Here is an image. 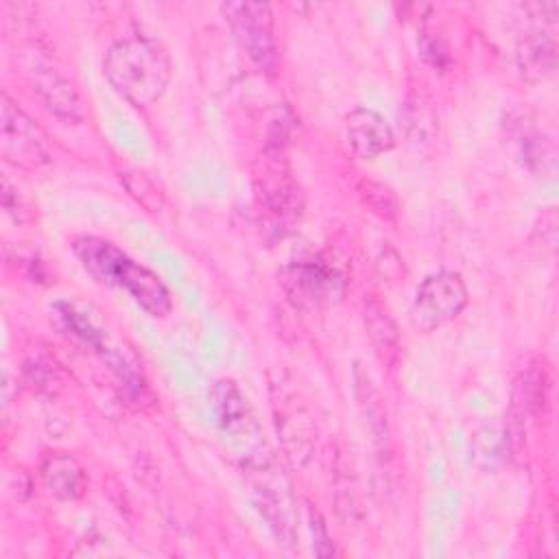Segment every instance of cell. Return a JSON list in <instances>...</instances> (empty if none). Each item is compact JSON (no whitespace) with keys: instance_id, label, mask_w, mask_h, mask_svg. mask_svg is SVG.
<instances>
[{"instance_id":"obj_8","label":"cell","mask_w":559,"mask_h":559,"mask_svg":"<svg viewBox=\"0 0 559 559\" xmlns=\"http://www.w3.org/2000/svg\"><path fill=\"white\" fill-rule=\"evenodd\" d=\"M255 192L264 210L280 218H295L301 210L299 186L290 173L284 148L280 144H266L253 168Z\"/></svg>"},{"instance_id":"obj_10","label":"cell","mask_w":559,"mask_h":559,"mask_svg":"<svg viewBox=\"0 0 559 559\" xmlns=\"http://www.w3.org/2000/svg\"><path fill=\"white\" fill-rule=\"evenodd\" d=\"M548 376L542 367H526L518 373L511 389V404L507 411V424H504V437L511 454H518L524 443L531 424L544 413L548 406Z\"/></svg>"},{"instance_id":"obj_3","label":"cell","mask_w":559,"mask_h":559,"mask_svg":"<svg viewBox=\"0 0 559 559\" xmlns=\"http://www.w3.org/2000/svg\"><path fill=\"white\" fill-rule=\"evenodd\" d=\"M245 483L249 498L264 518L280 546L297 544V502L286 474L266 456L251 454L245 465Z\"/></svg>"},{"instance_id":"obj_15","label":"cell","mask_w":559,"mask_h":559,"mask_svg":"<svg viewBox=\"0 0 559 559\" xmlns=\"http://www.w3.org/2000/svg\"><path fill=\"white\" fill-rule=\"evenodd\" d=\"M39 474L48 491L61 500H76L85 491V472L68 452H48L39 463Z\"/></svg>"},{"instance_id":"obj_22","label":"cell","mask_w":559,"mask_h":559,"mask_svg":"<svg viewBox=\"0 0 559 559\" xmlns=\"http://www.w3.org/2000/svg\"><path fill=\"white\" fill-rule=\"evenodd\" d=\"M533 238L548 251L555 249L557 245V212L555 207H546L542 210V214L537 216L535 225H533Z\"/></svg>"},{"instance_id":"obj_12","label":"cell","mask_w":559,"mask_h":559,"mask_svg":"<svg viewBox=\"0 0 559 559\" xmlns=\"http://www.w3.org/2000/svg\"><path fill=\"white\" fill-rule=\"evenodd\" d=\"M280 284L297 308H317L332 288V271L323 262L299 260L280 271Z\"/></svg>"},{"instance_id":"obj_13","label":"cell","mask_w":559,"mask_h":559,"mask_svg":"<svg viewBox=\"0 0 559 559\" xmlns=\"http://www.w3.org/2000/svg\"><path fill=\"white\" fill-rule=\"evenodd\" d=\"M345 138L352 153L360 159H373L395 142L391 124L369 107H356L345 116Z\"/></svg>"},{"instance_id":"obj_23","label":"cell","mask_w":559,"mask_h":559,"mask_svg":"<svg viewBox=\"0 0 559 559\" xmlns=\"http://www.w3.org/2000/svg\"><path fill=\"white\" fill-rule=\"evenodd\" d=\"M310 531H312V550H314V555H319V557L334 555V546H332V539L325 531L323 518L314 507H310Z\"/></svg>"},{"instance_id":"obj_20","label":"cell","mask_w":559,"mask_h":559,"mask_svg":"<svg viewBox=\"0 0 559 559\" xmlns=\"http://www.w3.org/2000/svg\"><path fill=\"white\" fill-rule=\"evenodd\" d=\"M360 194H362L365 203H367L376 214H380L382 218L393 221V218L397 216V199H395V194L391 192L389 186L367 179V181L360 183Z\"/></svg>"},{"instance_id":"obj_5","label":"cell","mask_w":559,"mask_h":559,"mask_svg":"<svg viewBox=\"0 0 559 559\" xmlns=\"http://www.w3.org/2000/svg\"><path fill=\"white\" fill-rule=\"evenodd\" d=\"M22 68L48 111L72 124L83 122L85 109L81 96L70 79H66L63 72L55 66L48 50L37 44L26 46L22 50Z\"/></svg>"},{"instance_id":"obj_1","label":"cell","mask_w":559,"mask_h":559,"mask_svg":"<svg viewBox=\"0 0 559 559\" xmlns=\"http://www.w3.org/2000/svg\"><path fill=\"white\" fill-rule=\"evenodd\" d=\"M72 251L92 277L127 290L151 317H166L173 310L170 293L159 275L131 260L114 242L96 236H79L72 240Z\"/></svg>"},{"instance_id":"obj_6","label":"cell","mask_w":559,"mask_h":559,"mask_svg":"<svg viewBox=\"0 0 559 559\" xmlns=\"http://www.w3.org/2000/svg\"><path fill=\"white\" fill-rule=\"evenodd\" d=\"M467 299L469 293L459 273L437 271L419 284L408 310L411 323L419 332H432L461 314Z\"/></svg>"},{"instance_id":"obj_4","label":"cell","mask_w":559,"mask_h":559,"mask_svg":"<svg viewBox=\"0 0 559 559\" xmlns=\"http://www.w3.org/2000/svg\"><path fill=\"white\" fill-rule=\"evenodd\" d=\"M286 371H275L271 378V408L277 437L286 452V459L295 467H304L317 445V424L308 406L301 402L299 393L290 386Z\"/></svg>"},{"instance_id":"obj_7","label":"cell","mask_w":559,"mask_h":559,"mask_svg":"<svg viewBox=\"0 0 559 559\" xmlns=\"http://www.w3.org/2000/svg\"><path fill=\"white\" fill-rule=\"evenodd\" d=\"M225 20L236 33L247 57L262 72L271 74L277 66L275 26L271 7L264 2H225L221 7Z\"/></svg>"},{"instance_id":"obj_14","label":"cell","mask_w":559,"mask_h":559,"mask_svg":"<svg viewBox=\"0 0 559 559\" xmlns=\"http://www.w3.org/2000/svg\"><path fill=\"white\" fill-rule=\"evenodd\" d=\"M515 63L526 81L539 83L557 68V41L546 31L526 33L515 46Z\"/></svg>"},{"instance_id":"obj_19","label":"cell","mask_w":559,"mask_h":559,"mask_svg":"<svg viewBox=\"0 0 559 559\" xmlns=\"http://www.w3.org/2000/svg\"><path fill=\"white\" fill-rule=\"evenodd\" d=\"M24 376L26 380L39 389V391H52L59 386V369L57 365L44 356V354H35V356H28L24 360Z\"/></svg>"},{"instance_id":"obj_11","label":"cell","mask_w":559,"mask_h":559,"mask_svg":"<svg viewBox=\"0 0 559 559\" xmlns=\"http://www.w3.org/2000/svg\"><path fill=\"white\" fill-rule=\"evenodd\" d=\"M210 400L223 435L245 448L258 445L262 441V428L255 419V413L247 395L231 378L216 380L210 391Z\"/></svg>"},{"instance_id":"obj_2","label":"cell","mask_w":559,"mask_h":559,"mask_svg":"<svg viewBox=\"0 0 559 559\" xmlns=\"http://www.w3.org/2000/svg\"><path fill=\"white\" fill-rule=\"evenodd\" d=\"M103 74L124 100L135 107H148L166 92L173 63L159 41L135 35L109 46L103 59Z\"/></svg>"},{"instance_id":"obj_16","label":"cell","mask_w":559,"mask_h":559,"mask_svg":"<svg viewBox=\"0 0 559 559\" xmlns=\"http://www.w3.org/2000/svg\"><path fill=\"white\" fill-rule=\"evenodd\" d=\"M362 323L378 358L384 365H395L400 358V330L389 310L376 297L365 299Z\"/></svg>"},{"instance_id":"obj_21","label":"cell","mask_w":559,"mask_h":559,"mask_svg":"<svg viewBox=\"0 0 559 559\" xmlns=\"http://www.w3.org/2000/svg\"><path fill=\"white\" fill-rule=\"evenodd\" d=\"M120 179L124 181L127 190L148 210H157L162 205V194L159 190L153 186V181L148 177H144L138 170H124L120 173Z\"/></svg>"},{"instance_id":"obj_17","label":"cell","mask_w":559,"mask_h":559,"mask_svg":"<svg viewBox=\"0 0 559 559\" xmlns=\"http://www.w3.org/2000/svg\"><path fill=\"white\" fill-rule=\"evenodd\" d=\"M354 391H356V400L360 406V413L367 421V430L371 432V439L380 445L386 448L389 445V430H386V415L380 402L378 391L373 389V382L369 378V373H365L360 369V365L354 367Z\"/></svg>"},{"instance_id":"obj_24","label":"cell","mask_w":559,"mask_h":559,"mask_svg":"<svg viewBox=\"0 0 559 559\" xmlns=\"http://www.w3.org/2000/svg\"><path fill=\"white\" fill-rule=\"evenodd\" d=\"M2 205H4L7 214H11L15 221H20V223L26 221L28 210L24 207V201H22L20 192L11 188L9 179H2Z\"/></svg>"},{"instance_id":"obj_9","label":"cell","mask_w":559,"mask_h":559,"mask_svg":"<svg viewBox=\"0 0 559 559\" xmlns=\"http://www.w3.org/2000/svg\"><path fill=\"white\" fill-rule=\"evenodd\" d=\"M0 120V153L4 162L28 170L39 168L48 162L44 131L7 94H2Z\"/></svg>"},{"instance_id":"obj_18","label":"cell","mask_w":559,"mask_h":559,"mask_svg":"<svg viewBox=\"0 0 559 559\" xmlns=\"http://www.w3.org/2000/svg\"><path fill=\"white\" fill-rule=\"evenodd\" d=\"M509 452L504 430H498L496 426H483L474 432L472 439V459L478 467L491 469L496 467Z\"/></svg>"}]
</instances>
